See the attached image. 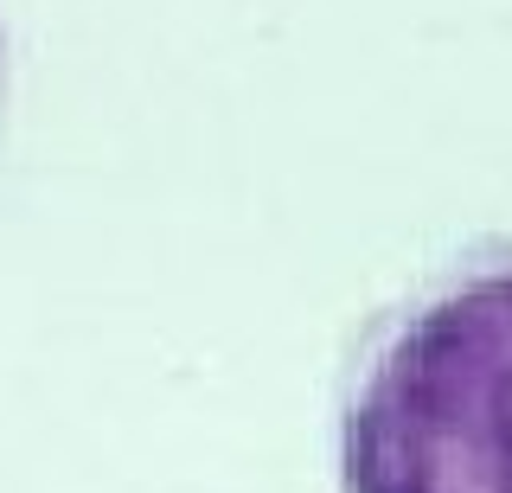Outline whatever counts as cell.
I'll return each instance as SVG.
<instances>
[{"label": "cell", "mask_w": 512, "mask_h": 493, "mask_svg": "<svg viewBox=\"0 0 512 493\" xmlns=\"http://www.w3.org/2000/svg\"><path fill=\"white\" fill-rule=\"evenodd\" d=\"M340 493H512V231L468 237L352 333Z\"/></svg>", "instance_id": "6da1fadb"}, {"label": "cell", "mask_w": 512, "mask_h": 493, "mask_svg": "<svg viewBox=\"0 0 512 493\" xmlns=\"http://www.w3.org/2000/svg\"><path fill=\"white\" fill-rule=\"evenodd\" d=\"M0 129H7V26H0Z\"/></svg>", "instance_id": "7a4b0ae2"}]
</instances>
